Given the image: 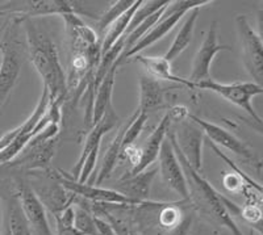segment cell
I'll list each match as a JSON object with an SVG mask.
<instances>
[{
  "mask_svg": "<svg viewBox=\"0 0 263 235\" xmlns=\"http://www.w3.org/2000/svg\"><path fill=\"white\" fill-rule=\"evenodd\" d=\"M132 218L141 235H197L196 211L190 200H147L132 206Z\"/></svg>",
  "mask_w": 263,
  "mask_h": 235,
  "instance_id": "cell-1",
  "label": "cell"
},
{
  "mask_svg": "<svg viewBox=\"0 0 263 235\" xmlns=\"http://www.w3.org/2000/svg\"><path fill=\"white\" fill-rule=\"evenodd\" d=\"M30 62L39 72L51 103L62 105L67 99V82L58 49L50 34L32 18H23Z\"/></svg>",
  "mask_w": 263,
  "mask_h": 235,
  "instance_id": "cell-2",
  "label": "cell"
},
{
  "mask_svg": "<svg viewBox=\"0 0 263 235\" xmlns=\"http://www.w3.org/2000/svg\"><path fill=\"white\" fill-rule=\"evenodd\" d=\"M167 140L170 141L178 161L182 164L183 172H184L185 180H187V184H189V200L191 201L195 211H200V213L216 221L218 225L228 227L233 235H243L242 231L238 229V226L234 222L233 217L230 216L227 206H225L224 197L216 191L215 188L208 183V180H205L200 173L190 166L189 162L185 161L180 150L171 141V138L167 137Z\"/></svg>",
  "mask_w": 263,
  "mask_h": 235,
  "instance_id": "cell-3",
  "label": "cell"
},
{
  "mask_svg": "<svg viewBox=\"0 0 263 235\" xmlns=\"http://www.w3.org/2000/svg\"><path fill=\"white\" fill-rule=\"evenodd\" d=\"M212 2L210 0H180V2H170V3L166 6L163 13H162L161 18L156 23V25L149 30V32L145 34L137 44L125 54L121 58L116 61L115 66L119 67L120 65H123L124 62L129 60V58L137 55L140 51H142L144 49L149 48L153 44H156L157 41L163 38L171 29H173L175 25L179 23L180 18L189 13L191 9L200 8V7L206 6V4H211Z\"/></svg>",
  "mask_w": 263,
  "mask_h": 235,
  "instance_id": "cell-4",
  "label": "cell"
},
{
  "mask_svg": "<svg viewBox=\"0 0 263 235\" xmlns=\"http://www.w3.org/2000/svg\"><path fill=\"white\" fill-rule=\"evenodd\" d=\"M194 89H205L216 95L221 96L228 103L236 105L245 110L246 113L253 119V121L257 124L258 129L260 130L262 125V119L259 114L255 112V109L251 105V99L255 96H259L263 93L262 86H258L254 82H236V83H218V82L208 79V81L195 83Z\"/></svg>",
  "mask_w": 263,
  "mask_h": 235,
  "instance_id": "cell-5",
  "label": "cell"
},
{
  "mask_svg": "<svg viewBox=\"0 0 263 235\" xmlns=\"http://www.w3.org/2000/svg\"><path fill=\"white\" fill-rule=\"evenodd\" d=\"M237 32L242 50V60L249 75L254 79V83L262 86L263 82V42L260 33L255 32L250 21L245 15L236 17Z\"/></svg>",
  "mask_w": 263,
  "mask_h": 235,
  "instance_id": "cell-6",
  "label": "cell"
},
{
  "mask_svg": "<svg viewBox=\"0 0 263 235\" xmlns=\"http://www.w3.org/2000/svg\"><path fill=\"white\" fill-rule=\"evenodd\" d=\"M55 178L66 191L74 194L77 199L79 197V199L87 200L90 203L99 204V205H138L115 189H105V188L87 184V183L83 184L74 180L69 173L61 170L58 171V173H55Z\"/></svg>",
  "mask_w": 263,
  "mask_h": 235,
  "instance_id": "cell-7",
  "label": "cell"
},
{
  "mask_svg": "<svg viewBox=\"0 0 263 235\" xmlns=\"http://www.w3.org/2000/svg\"><path fill=\"white\" fill-rule=\"evenodd\" d=\"M187 119L191 120L194 124H196L199 128L201 129L203 134L206 137V141H210L213 145H218V146L225 147L229 151L234 152L236 155L243 158L245 161L253 163V166H255L257 168H260V161L257 158V155L251 151L248 147L246 143H243L242 141L238 140L236 135L228 131L227 129L221 128L220 125H216L213 122L206 121V120L200 119V117L195 116V114L189 113Z\"/></svg>",
  "mask_w": 263,
  "mask_h": 235,
  "instance_id": "cell-8",
  "label": "cell"
},
{
  "mask_svg": "<svg viewBox=\"0 0 263 235\" xmlns=\"http://www.w3.org/2000/svg\"><path fill=\"white\" fill-rule=\"evenodd\" d=\"M2 61H0V109L3 108L13 87L18 79L23 66V58L18 45L11 38L9 32L6 34V41L0 46Z\"/></svg>",
  "mask_w": 263,
  "mask_h": 235,
  "instance_id": "cell-9",
  "label": "cell"
},
{
  "mask_svg": "<svg viewBox=\"0 0 263 235\" xmlns=\"http://www.w3.org/2000/svg\"><path fill=\"white\" fill-rule=\"evenodd\" d=\"M189 120V119H185ZM179 121V129L178 131L168 130L167 137L171 138L185 161L189 162L190 166L195 171H201V147H203L204 134L201 129L190 120L189 121Z\"/></svg>",
  "mask_w": 263,
  "mask_h": 235,
  "instance_id": "cell-10",
  "label": "cell"
},
{
  "mask_svg": "<svg viewBox=\"0 0 263 235\" xmlns=\"http://www.w3.org/2000/svg\"><path fill=\"white\" fill-rule=\"evenodd\" d=\"M230 50L232 49L229 46H225V45H221L218 42L217 21H213L208 32H206L205 37H204L200 49L197 50L196 55L194 58L191 75H190V77H187L190 83L194 86L195 83L211 79V66H212L216 55L218 53H221V51Z\"/></svg>",
  "mask_w": 263,
  "mask_h": 235,
  "instance_id": "cell-11",
  "label": "cell"
},
{
  "mask_svg": "<svg viewBox=\"0 0 263 235\" xmlns=\"http://www.w3.org/2000/svg\"><path fill=\"white\" fill-rule=\"evenodd\" d=\"M20 203L21 210L27 221L28 230L30 235H53L49 226L46 211L41 204L37 194L33 192L32 187L24 182L17 184V193H16Z\"/></svg>",
  "mask_w": 263,
  "mask_h": 235,
  "instance_id": "cell-12",
  "label": "cell"
},
{
  "mask_svg": "<svg viewBox=\"0 0 263 235\" xmlns=\"http://www.w3.org/2000/svg\"><path fill=\"white\" fill-rule=\"evenodd\" d=\"M158 158L159 172H161L164 184L167 185L170 189L177 192L182 197V200H189V184H187V180H185L182 164L178 161L175 151H174L167 137L162 143Z\"/></svg>",
  "mask_w": 263,
  "mask_h": 235,
  "instance_id": "cell-13",
  "label": "cell"
},
{
  "mask_svg": "<svg viewBox=\"0 0 263 235\" xmlns=\"http://www.w3.org/2000/svg\"><path fill=\"white\" fill-rule=\"evenodd\" d=\"M92 205L93 216L107 221L116 235H141L132 218V206L135 205Z\"/></svg>",
  "mask_w": 263,
  "mask_h": 235,
  "instance_id": "cell-14",
  "label": "cell"
},
{
  "mask_svg": "<svg viewBox=\"0 0 263 235\" xmlns=\"http://www.w3.org/2000/svg\"><path fill=\"white\" fill-rule=\"evenodd\" d=\"M157 168L145 170L136 175L124 176L115 184V191L132 200L133 203L141 204L149 200L152 183L157 175Z\"/></svg>",
  "mask_w": 263,
  "mask_h": 235,
  "instance_id": "cell-15",
  "label": "cell"
},
{
  "mask_svg": "<svg viewBox=\"0 0 263 235\" xmlns=\"http://www.w3.org/2000/svg\"><path fill=\"white\" fill-rule=\"evenodd\" d=\"M171 96H168L167 88H164L161 82L150 76H141L140 79V105L137 109L149 114L150 112L170 109Z\"/></svg>",
  "mask_w": 263,
  "mask_h": 235,
  "instance_id": "cell-16",
  "label": "cell"
},
{
  "mask_svg": "<svg viewBox=\"0 0 263 235\" xmlns=\"http://www.w3.org/2000/svg\"><path fill=\"white\" fill-rule=\"evenodd\" d=\"M173 122V116H171L170 112L167 110V113L164 114L163 119H162L161 122L158 124V126H157V128L152 131V134H150L149 137H147L144 149L141 150L140 162H138V164L135 168H132L129 175H136V173L147 170V167L157 161L162 143H163V141L167 137V133L168 130H170V126Z\"/></svg>",
  "mask_w": 263,
  "mask_h": 235,
  "instance_id": "cell-17",
  "label": "cell"
},
{
  "mask_svg": "<svg viewBox=\"0 0 263 235\" xmlns=\"http://www.w3.org/2000/svg\"><path fill=\"white\" fill-rule=\"evenodd\" d=\"M133 61L141 63L144 66L150 77L156 79V81H164L170 82V83L177 84V86L185 87L189 89L192 88V84L190 83L187 77H180L173 72L171 62L164 60V57H144V55H135Z\"/></svg>",
  "mask_w": 263,
  "mask_h": 235,
  "instance_id": "cell-18",
  "label": "cell"
},
{
  "mask_svg": "<svg viewBox=\"0 0 263 235\" xmlns=\"http://www.w3.org/2000/svg\"><path fill=\"white\" fill-rule=\"evenodd\" d=\"M49 105V95H48V91L45 88H42V93H41V97H40L39 103H37L36 108L33 110V113L25 120L21 125H18L17 128L12 129V130L7 131L4 134L3 137H0V151L3 149H6L8 145L13 142V141L17 140L18 137L21 135H24V134L28 133H34L36 134V128H37V124L40 122L41 117L44 116L45 113L46 108Z\"/></svg>",
  "mask_w": 263,
  "mask_h": 235,
  "instance_id": "cell-19",
  "label": "cell"
},
{
  "mask_svg": "<svg viewBox=\"0 0 263 235\" xmlns=\"http://www.w3.org/2000/svg\"><path fill=\"white\" fill-rule=\"evenodd\" d=\"M116 66H114L102 83L99 84L96 88L95 97H93V107H92V117H91V128L96 125L100 120L104 117L108 110L112 108V93L115 88V77H116Z\"/></svg>",
  "mask_w": 263,
  "mask_h": 235,
  "instance_id": "cell-20",
  "label": "cell"
},
{
  "mask_svg": "<svg viewBox=\"0 0 263 235\" xmlns=\"http://www.w3.org/2000/svg\"><path fill=\"white\" fill-rule=\"evenodd\" d=\"M72 2L66 0H37V2H28L27 11L21 18H32L34 16H65L78 15V6Z\"/></svg>",
  "mask_w": 263,
  "mask_h": 235,
  "instance_id": "cell-21",
  "label": "cell"
},
{
  "mask_svg": "<svg viewBox=\"0 0 263 235\" xmlns=\"http://www.w3.org/2000/svg\"><path fill=\"white\" fill-rule=\"evenodd\" d=\"M199 11H200V8H195L190 11L189 16L185 17V21L183 23L179 32H178L177 37L174 38L167 53L163 55L164 60H167L168 62H173V61L179 57L185 49L189 48V45L192 41V37H194L195 25H196L197 18H199Z\"/></svg>",
  "mask_w": 263,
  "mask_h": 235,
  "instance_id": "cell-22",
  "label": "cell"
},
{
  "mask_svg": "<svg viewBox=\"0 0 263 235\" xmlns=\"http://www.w3.org/2000/svg\"><path fill=\"white\" fill-rule=\"evenodd\" d=\"M141 3H142V0H136V3L133 4L124 15L120 16L111 27L108 28V32L105 33L104 38H103V44L100 45L102 55H104L105 53H108V51L111 50L112 46H114L121 37H124V33H125L126 28H128L132 17H133V15H135V12L137 11L138 7L141 6Z\"/></svg>",
  "mask_w": 263,
  "mask_h": 235,
  "instance_id": "cell-23",
  "label": "cell"
},
{
  "mask_svg": "<svg viewBox=\"0 0 263 235\" xmlns=\"http://www.w3.org/2000/svg\"><path fill=\"white\" fill-rule=\"evenodd\" d=\"M124 131H125V125L117 131V134L115 135L114 141L111 142V145L108 146L107 151H105L104 159L102 162V168L99 171L98 175L95 176L96 182L93 185H100L103 182H105L111 173L114 172L115 167H116L117 159L120 158V154H121V141H123Z\"/></svg>",
  "mask_w": 263,
  "mask_h": 235,
  "instance_id": "cell-24",
  "label": "cell"
},
{
  "mask_svg": "<svg viewBox=\"0 0 263 235\" xmlns=\"http://www.w3.org/2000/svg\"><path fill=\"white\" fill-rule=\"evenodd\" d=\"M7 220L12 235H28V225L16 194L7 200Z\"/></svg>",
  "mask_w": 263,
  "mask_h": 235,
  "instance_id": "cell-25",
  "label": "cell"
},
{
  "mask_svg": "<svg viewBox=\"0 0 263 235\" xmlns=\"http://www.w3.org/2000/svg\"><path fill=\"white\" fill-rule=\"evenodd\" d=\"M74 208V227L81 235H99L96 226L95 217L90 209L82 205L81 203H75Z\"/></svg>",
  "mask_w": 263,
  "mask_h": 235,
  "instance_id": "cell-26",
  "label": "cell"
},
{
  "mask_svg": "<svg viewBox=\"0 0 263 235\" xmlns=\"http://www.w3.org/2000/svg\"><path fill=\"white\" fill-rule=\"evenodd\" d=\"M135 3L136 0H117V2H114L104 13L99 16L98 21H96L98 32L103 33L105 29H108L120 16L124 15Z\"/></svg>",
  "mask_w": 263,
  "mask_h": 235,
  "instance_id": "cell-27",
  "label": "cell"
},
{
  "mask_svg": "<svg viewBox=\"0 0 263 235\" xmlns=\"http://www.w3.org/2000/svg\"><path fill=\"white\" fill-rule=\"evenodd\" d=\"M72 205L61 211L60 214L54 216L55 225H57V235H81L74 227V208Z\"/></svg>",
  "mask_w": 263,
  "mask_h": 235,
  "instance_id": "cell-28",
  "label": "cell"
},
{
  "mask_svg": "<svg viewBox=\"0 0 263 235\" xmlns=\"http://www.w3.org/2000/svg\"><path fill=\"white\" fill-rule=\"evenodd\" d=\"M239 214L246 222L250 225H257L258 229L260 230V221H262V211H260V205H254V204H246L243 208H241Z\"/></svg>",
  "mask_w": 263,
  "mask_h": 235,
  "instance_id": "cell-29",
  "label": "cell"
},
{
  "mask_svg": "<svg viewBox=\"0 0 263 235\" xmlns=\"http://www.w3.org/2000/svg\"><path fill=\"white\" fill-rule=\"evenodd\" d=\"M93 217H95V222L99 230V235H116L114 230H112L111 225H109L107 221L103 220V218L100 217H96V216H93Z\"/></svg>",
  "mask_w": 263,
  "mask_h": 235,
  "instance_id": "cell-30",
  "label": "cell"
},
{
  "mask_svg": "<svg viewBox=\"0 0 263 235\" xmlns=\"http://www.w3.org/2000/svg\"><path fill=\"white\" fill-rule=\"evenodd\" d=\"M3 235H12V232H11V229H9V225H8V220H7V216H4Z\"/></svg>",
  "mask_w": 263,
  "mask_h": 235,
  "instance_id": "cell-31",
  "label": "cell"
},
{
  "mask_svg": "<svg viewBox=\"0 0 263 235\" xmlns=\"http://www.w3.org/2000/svg\"><path fill=\"white\" fill-rule=\"evenodd\" d=\"M3 16H4V13L0 12V33H2V30H3L4 28L7 27V24H8V21L4 20Z\"/></svg>",
  "mask_w": 263,
  "mask_h": 235,
  "instance_id": "cell-32",
  "label": "cell"
},
{
  "mask_svg": "<svg viewBox=\"0 0 263 235\" xmlns=\"http://www.w3.org/2000/svg\"><path fill=\"white\" fill-rule=\"evenodd\" d=\"M0 61H2V51H0Z\"/></svg>",
  "mask_w": 263,
  "mask_h": 235,
  "instance_id": "cell-33",
  "label": "cell"
}]
</instances>
